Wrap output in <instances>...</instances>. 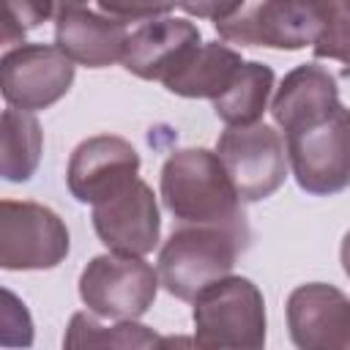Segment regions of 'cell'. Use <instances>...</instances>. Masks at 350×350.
<instances>
[{
  "instance_id": "6da1fadb",
  "label": "cell",
  "mask_w": 350,
  "mask_h": 350,
  "mask_svg": "<svg viewBox=\"0 0 350 350\" xmlns=\"http://www.w3.org/2000/svg\"><path fill=\"white\" fill-rule=\"evenodd\" d=\"M161 200L180 224L249 230L243 200L238 197L219 153L208 148H183L164 161Z\"/></svg>"
},
{
  "instance_id": "7a4b0ae2",
  "label": "cell",
  "mask_w": 350,
  "mask_h": 350,
  "mask_svg": "<svg viewBox=\"0 0 350 350\" xmlns=\"http://www.w3.org/2000/svg\"><path fill=\"white\" fill-rule=\"evenodd\" d=\"M249 246V230L219 224H183L159 252V282L180 301H194L205 287L230 276L238 254Z\"/></svg>"
},
{
  "instance_id": "3957f363",
  "label": "cell",
  "mask_w": 350,
  "mask_h": 350,
  "mask_svg": "<svg viewBox=\"0 0 350 350\" xmlns=\"http://www.w3.org/2000/svg\"><path fill=\"white\" fill-rule=\"evenodd\" d=\"M334 14V0H243L232 16L216 22V33L241 46L295 52L314 46Z\"/></svg>"
},
{
  "instance_id": "277c9868",
  "label": "cell",
  "mask_w": 350,
  "mask_h": 350,
  "mask_svg": "<svg viewBox=\"0 0 350 350\" xmlns=\"http://www.w3.org/2000/svg\"><path fill=\"white\" fill-rule=\"evenodd\" d=\"M194 345L219 350H260L265 345V301L246 276H224L194 301Z\"/></svg>"
},
{
  "instance_id": "5b68a950",
  "label": "cell",
  "mask_w": 350,
  "mask_h": 350,
  "mask_svg": "<svg viewBox=\"0 0 350 350\" xmlns=\"http://www.w3.org/2000/svg\"><path fill=\"white\" fill-rule=\"evenodd\" d=\"M295 183L314 197L350 189V109L339 104L328 118L284 134Z\"/></svg>"
},
{
  "instance_id": "8992f818",
  "label": "cell",
  "mask_w": 350,
  "mask_h": 350,
  "mask_svg": "<svg viewBox=\"0 0 350 350\" xmlns=\"http://www.w3.org/2000/svg\"><path fill=\"white\" fill-rule=\"evenodd\" d=\"M159 271L137 254L107 252L79 273L82 304L107 320H139L156 301Z\"/></svg>"
},
{
  "instance_id": "52a82bcc",
  "label": "cell",
  "mask_w": 350,
  "mask_h": 350,
  "mask_svg": "<svg viewBox=\"0 0 350 350\" xmlns=\"http://www.w3.org/2000/svg\"><path fill=\"white\" fill-rule=\"evenodd\" d=\"M66 221L46 205L30 200L0 202V268L49 271L68 257Z\"/></svg>"
},
{
  "instance_id": "ba28073f",
  "label": "cell",
  "mask_w": 350,
  "mask_h": 350,
  "mask_svg": "<svg viewBox=\"0 0 350 350\" xmlns=\"http://www.w3.org/2000/svg\"><path fill=\"white\" fill-rule=\"evenodd\" d=\"M216 153L243 202L268 200L287 178V145L265 123L227 126L216 142Z\"/></svg>"
},
{
  "instance_id": "9c48e42d",
  "label": "cell",
  "mask_w": 350,
  "mask_h": 350,
  "mask_svg": "<svg viewBox=\"0 0 350 350\" xmlns=\"http://www.w3.org/2000/svg\"><path fill=\"white\" fill-rule=\"evenodd\" d=\"M77 66L57 44H19L0 60V90L8 107L46 109L74 85Z\"/></svg>"
},
{
  "instance_id": "30bf717a",
  "label": "cell",
  "mask_w": 350,
  "mask_h": 350,
  "mask_svg": "<svg viewBox=\"0 0 350 350\" xmlns=\"http://www.w3.org/2000/svg\"><path fill=\"white\" fill-rule=\"evenodd\" d=\"M93 230L109 252L145 257L159 246L161 213L153 189L134 178L118 194L93 205Z\"/></svg>"
},
{
  "instance_id": "8fae6325",
  "label": "cell",
  "mask_w": 350,
  "mask_h": 350,
  "mask_svg": "<svg viewBox=\"0 0 350 350\" xmlns=\"http://www.w3.org/2000/svg\"><path fill=\"white\" fill-rule=\"evenodd\" d=\"M139 178V153L137 148L115 134H96L82 139L66 170L68 191L77 202L96 205L123 186Z\"/></svg>"
},
{
  "instance_id": "7c38bea8",
  "label": "cell",
  "mask_w": 350,
  "mask_h": 350,
  "mask_svg": "<svg viewBox=\"0 0 350 350\" xmlns=\"http://www.w3.org/2000/svg\"><path fill=\"white\" fill-rule=\"evenodd\" d=\"M287 328L301 350H350V298L325 282L298 284L287 298Z\"/></svg>"
},
{
  "instance_id": "4fadbf2b",
  "label": "cell",
  "mask_w": 350,
  "mask_h": 350,
  "mask_svg": "<svg viewBox=\"0 0 350 350\" xmlns=\"http://www.w3.org/2000/svg\"><path fill=\"white\" fill-rule=\"evenodd\" d=\"M202 44L200 27L183 16H156L129 30L123 68L139 79L164 82Z\"/></svg>"
},
{
  "instance_id": "5bb4252c",
  "label": "cell",
  "mask_w": 350,
  "mask_h": 350,
  "mask_svg": "<svg viewBox=\"0 0 350 350\" xmlns=\"http://www.w3.org/2000/svg\"><path fill=\"white\" fill-rule=\"evenodd\" d=\"M336 107L339 88L334 74L317 63H304L284 74L271 98V118L284 134H293L328 118Z\"/></svg>"
},
{
  "instance_id": "9a60e30c",
  "label": "cell",
  "mask_w": 350,
  "mask_h": 350,
  "mask_svg": "<svg viewBox=\"0 0 350 350\" xmlns=\"http://www.w3.org/2000/svg\"><path fill=\"white\" fill-rule=\"evenodd\" d=\"M126 22L96 14L88 8L71 11L57 19L55 25V44L79 66L88 68H107L123 57L126 49Z\"/></svg>"
},
{
  "instance_id": "2e32d148",
  "label": "cell",
  "mask_w": 350,
  "mask_h": 350,
  "mask_svg": "<svg viewBox=\"0 0 350 350\" xmlns=\"http://www.w3.org/2000/svg\"><path fill=\"white\" fill-rule=\"evenodd\" d=\"M243 60L241 52H235L227 44L219 41H202L189 57L186 63L164 79V88L172 96L180 98H219L232 79L238 77Z\"/></svg>"
},
{
  "instance_id": "e0dca14e",
  "label": "cell",
  "mask_w": 350,
  "mask_h": 350,
  "mask_svg": "<svg viewBox=\"0 0 350 350\" xmlns=\"http://www.w3.org/2000/svg\"><path fill=\"white\" fill-rule=\"evenodd\" d=\"M44 150L41 123L33 112L5 107L0 120V175L8 183H25L36 175Z\"/></svg>"
},
{
  "instance_id": "ac0fdd59",
  "label": "cell",
  "mask_w": 350,
  "mask_h": 350,
  "mask_svg": "<svg viewBox=\"0 0 350 350\" xmlns=\"http://www.w3.org/2000/svg\"><path fill=\"white\" fill-rule=\"evenodd\" d=\"M273 68L260 63V60H249L241 66L238 77L232 79V85L213 98V112L221 123L227 126H252L260 123L262 112L268 109V98L273 93Z\"/></svg>"
},
{
  "instance_id": "d6986e66",
  "label": "cell",
  "mask_w": 350,
  "mask_h": 350,
  "mask_svg": "<svg viewBox=\"0 0 350 350\" xmlns=\"http://www.w3.org/2000/svg\"><path fill=\"white\" fill-rule=\"evenodd\" d=\"M161 336L153 334L148 325H139L137 320H115L112 325H104L98 314L77 312L68 320L63 347H161Z\"/></svg>"
},
{
  "instance_id": "ffe728a7",
  "label": "cell",
  "mask_w": 350,
  "mask_h": 350,
  "mask_svg": "<svg viewBox=\"0 0 350 350\" xmlns=\"http://www.w3.org/2000/svg\"><path fill=\"white\" fill-rule=\"evenodd\" d=\"M49 19H55V0H3V44L22 41Z\"/></svg>"
},
{
  "instance_id": "44dd1931",
  "label": "cell",
  "mask_w": 350,
  "mask_h": 350,
  "mask_svg": "<svg viewBox=\"0 0 350 350\" xmlns=\"http://www.w3.org/2000/svg\"><path fill=\"white\" fill-rule=\"evenodd\" d=\"M0 345L3 347H30L33 345V317L22 298L3 290L0 301Z\"/></svg>"
},
{
  "instance_id": "7402d4cb",
  "label": "cell",
  "mask_w": 350,
  "mask_h": 350,
  "mask_svg": "<svg viewBox=\"0 0 350 350\" xmlns=\"http://www.w3.org/2000/svg\"><path fill=\"white\" fill-rule=\"evenodd\" d=\"M312 52H314V57H328V60L345 63V68L350 74V16L336 8L331 22L325 25L320 38L314 41Z\"/></svg>"
},
{
  "instance_id": "603a6c76",
  "label": "cell",
  "mask_w": 350,
  "mask_h": 350,
  "mask_svg": "<svg viewBox=\"0 0 350 350\" xmlns=\"http://www.w3.org/2000/svg\"><path fill=\"white\" fill-rule=\"evenodd\" d=\"M178 0H98V8L120 22H148L167 16Z\"/></svg>"
},
{
  "instance_id": "cb8c5ba5",
  "label": "cell",
  "mask_w": 350,
  "mask_h": 350,
  "mask_svg": "<svg viewBox=\"0 0 350 350\" xmlns=\"http://www.w3.org/2000/svg\"><path fill=\"white\" fill-rule=\"evenodd\" d=\"M241 5H243V0H178L180 11H186L189 16H197V19H213V25L232 16Z\"/></svg>"
},
{
  "instance_id": "d4e9b609",
  "label": "cell",
  "mask_w": 350,
  "mask_h": 350,
  "mask_svg": "<svg viewBox=\"0 0 350 350\" xmlns=\"http://www.w3.org/2000/svg\"><path fill=\"white\" fill-rule=\"evenodd\" d=\"M85 3H88V0H55V22H57L60 16H66V14H71V11L85 8Z\"/></svg>"
},
{
  "instance_id": "484cf974",
  "label": "cell",
  "mask_w": 350,
  "mask_h": 350,
  "mask_svg": "<svg viewBox=\"0 0 350 350\" xmlns=\"http://www.w3.org/2000/svg\"><path fill=\"white\" fill-rule=\"evenodd\" d=\"M339 260H342V271H345V276L350 279V230H347V232H345V238H342Z\"/></svg>"
},
{
  "instance_id": "4316f807",
  "label": "cell",
  "mask_w": 350,
  "mask_h": 350,
  "mask_svg": "<svg viewBox=\"0 0 350 350\" xmlns=\"http://www.w3.org/2000/svg\"><path fill=\"white\" fill-rule=\"evenodd\" d=\"M334 5H336L342 14H347V16H350V0H334Z\"/></svg>"
}]
</instances>
